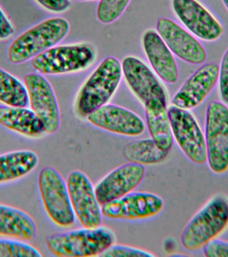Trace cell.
Returning a JSON list of instances; mask_svg holds the SVG:
<instances>
[{
	"mask_svg": "<svg viewBox=\"0 0 228 257\" xmlns=\"http://www.w3.org/2000/svg\"><path fill=\"white\" fill-rule=\"evenodd\" d=\"M116 237L108 227L74 229L56 233L46 238V245L50 254L58 257L100 256L112 245Z\"/></svg>",
	"mask_w": 228,
	"mask_h": 257,
	"instance_id": "6da1fadb",
	"label": "cell"
},
{
	"mask_svg": "<svg viewBox=\"0 0 228 257\" xmlns=\"http://www.w3.org/2000/svg\"><path fill=\"white\" fill-rule=\"evenodd\" d=\"M228 227V198L216 194L212 197L184 227L181 244L186 250L196 251L217 238Z\"/></svg>",
	"mask_w": 228,
	"mask_h": 257,
	"instance_id": "7a4b0ae2",
	"label": "cell"
},
{
	"mask_svg": "<svg viewBox=\"0 0 228 257\" xmlns=\"http://www.w3.org/2000/svg\"><path fill=\"white\" fill-rule=\"evenodd\" d=\"M122 76L119 60L109 56L102 60L80 90L75 110L82 118L107 104L117 90Z\"/></svg>",
	"mask_w": 228,
	"mask_h": 257,
	"instance_id": "3957f363",
	"label": "cell"
},
{
	"mask_svg": "<svg viewBox=\"0 0 228 257\" xmlns=\"http://www.w3.org/2000/svg\"><path fill=\"white\" fill-rule=\"evenodd\" d=\"M70 31V24L64 18H50L18 36L8 50V60L15 64L33 59L61 42Z\"/></svg>",
	"mask_w": 228,
	"mask_h": 257,
	"instance_id": "277c9868",
	"label": "cell"
},
{
	"mask_svg": "<svg viewBox=\"0 0 228 257\" xmlns=\"http://www.w3.org/2000/svg\"><path fill=\"white\" fill-rule=\"evenodd\" d=\"M38 190L46 214L60 228H70L76 218L67 184L59 172L52 166L42 168L38 175Z\"/></svg>",
	"mask_w": 228,
	"mask_h": 257,
	"instance_id": "5b68a950",
	"label": "cell"
},
{
	"mask_svg": "<svg viewBox=\"0 0 228 257\" xmlns=\"http://www.w3.org/2000/svg\"><path fill=\"white\" fill-rule=\"evenodd\" d=\"M204 136L208 166L214 174H224L228 170V108L224 102L208 104Z\"/></svg>",
	"mask_w": 228,
	"mask_h": 257,
	"instance_id": "8992f818",
	"label": "cell"
},
{
	"mask_svg": "<svg viewBox=\"0 0 228 257\" xmlns=\"http://www.w3.org/2000/svg\"><path fill=\"white\" fill-rule=\"evenodd\" d=\"M96 59V52L89 44L54 46L31 60L32 68L43 74L78 72L89 67Z\"/></svg>",
	"mask_w": 228,
	"mask_h": 257,
	"instance_id": "52a82bcc",
	"label": "cell"
},
{
	"mask_svg": "<svg viewBox=\"0 0 228 257\" xmlns=\"http://www.w3.org/2000/svg\"><path fill=\"white\" fill-rule=\"evenodd\" d=\"M174 140L188 160L197 165L207 162L205 136L189 110L172 105L168 108Z\"/></svg>",
	"mask_w": 228,
	"mask_h": 257,
	"instance_id": "ba28073f",
	"label": "cell"
},
{
	"mask_svg": "<svg viewBox=\"0 0 228 257\" xmlns=\"http://www.w3.org/2000/svg\"><path fill=\"white\" fill-rule=\"evenodd\" d=\"M66 184L76 220L86 228L101 226L102 206L89 177L81 170H73L68 175Z\"/></svg>",
	"mask_w": 228,
	"mask_h": 257,
	"instance_id": "9c48e42d",
	"label": "cell"
},
{
	"mask_svg": "<svg viewBox=\"0 0 228 257\" xmlns=\"http://www.w3.org/2000/svg\"><path fill=\"white\" fill-rule=\"evenodd\" d=\"M164 202L158 195L148 192H132L102 206L103 216L110 220L140 221L157 216Z\"/></svg>",
	"mask_w": 228,
	"mask_h": 257,
	"instance_id": "30bf717a",
	"label": "cell"
},
{
	"mask_svg": "<svg viewBox=\"0 0 228 257\" xmlns=\"http://www.w3.org/2000/svg\"><path fill=\"white\" fill-rule=\"evenodd\" d=\"M29 104L43 122L46 134L59 130L61 116L57 98L49 81L40 74L29 73L24 77Z\"/></svg>",
	"mask_w": 228,
	"mask_h": 257,
	"instance_id": "8fae6325",
	"label": "cell"
},
{
	"mask_svg": "<svg viewBox=\"0 0 228 257\" xmlns=\"http://www.w3.org/2000/svg\"><path fill=\"white\" fill-rule=\"evenodd\" d=\"M172 10L180 21L196 37L214 42L224 34V28L198 0H172Z\"/></svg>",
	"mask_w": 228,
	"mask_h": 257,
	"instance_id": "7c38bea8",
	"label": "cell"
},
{
	"mask_svg": "<svg viewBox=\"0 0 228 257\" xmlns=\"http://www.w3.org/2000/svg\"><path fill=\"white\" fill-rule=\"evenodd\" d=\"M146 174L145 166L128 162L114 169L96 183L94 188L101 206L135 191Z\"/></svg>",
	"mask_w": 228,
	"mask_h": 257,
	"instance_id": "4fadbf2b",
	"label": "cell"
},
{
	"mask_svg": "<svg viewBox=\"0 0 228 257\" xmlns=\"http://www.w3.org/2000/svg\"><path fill=\"white\" fill-rule=\"evenodd\" d=\"M158 33L171 50L184 62L202 64L207 58L204 46L193 35L168 18H160L157 23Z\"/></svg>",
	"mask_w": 228,
	"mask_h": 257,
	"instance_id": "5bb4252c",
	"label": "cell"
},
{
	"mask_svg": "<svg viewBox=\"0 0 228 257\" xmlns=\"http://www.w3.org/2000/svg\"><path fill=\"white\" fill-rule=\"evenodd\" d=\"M122 72L130 89L142 103L158 99L167 104V94L161 82L144 62L127 56L122 64Z\"/></svg>",
	"mask_w": 228,
	"mask_h": 257,
	"instance_id": "9a60e30c",
	"label": "cell"
},
{
	"mask_svg": "<svg viewBox=\"0 0 228 257\" xmlns=\"http://www.w3.org/2000/svg\"><path fill=\"white\" fill-rule=\"evenodd\" d=\"M93 125L108 132L128 137L141 136L146 128L144 120L128 108L106 104L87 116Z\"/></svg>",
	"mask_w": 228,
	"mask_h": 257,
	"instance_id": "2e32d148",
	"label": "cell"
},
{
	"mask_svg": "<svg viewBox=\"0 0 228 257\" xmlns=\"http://www.w3.org/2000/svg\"><path fill=\"white\" fill-rule=\"evenodd\" d=\"M219 66L208 63L194 72L172 100V105L183 109L197 107L209 95L218 82Z\"/></svg>",
	"mask_w": 228,
	"mask_h": 257,
	"instance_id": "e0dca14e",
	"label": "cell"
},
{
	"mask_svg": "<svg viewBox=\"0 0 228 257\" xmlns=\"http://www.w3.org/2000/svg\"><path fill=\"white\" fill-rule=\"evenodd\" d=\"M142 43L152 68L160 78L168 83L178 81V68L171 50L154 30L144 32Z\"/></svg>",
	"mask_w": 228,
	"mask_h": 257,
	"instance_id": "ac0fdd59",
	"label": "cell"
},
{
	"mask_svg": "<svg viewBox=\"0 0 228 257\" xmlns=\"http://www.w3.org/2000/svg\"><path fill=\"white\" fill-rule=\"evenodd\" d=\"M0 124L30 138H40L46 134L41 119L27 107L0 106Z\"/></svg>",
	"mask_w": 228,
	"mask_h": 257,
	"instance_id": "d6986e66",
	"label": "cell"
},
{
	"mask_svg": "<svg viewBox=\"0 0 228 257\" xmlns=\"http://www.w3.org/2000/svg\"><path fill=\"white\" fill-rule=\"evenodd\" d=\"M144 106L146 124L151 138L158 148L170 153L173 147L174 138L167 104L158 99H151L144 104Z\"/></svg>",
	"mask_w": 228,
	"mask_h": 257,
	"instance_id": "ffe728a7",
	"label": "cell"
},
{
	"mask_svg": "<svg viewBox=\"0 0 228 257\" xmlns=\"http://www.w3.org/2000/svg\"><path fill=\"white\" fill-rule=\"evenodd\" d=\"M36 223L28 213L0 204V236L30 241L36 238Z\"/></svg>",
	"mask_w": 228,
	"mask_h": 257,
	"instance_id": "44dd1931",
	"label": "cell"
},
{
	"mask_svg": "<svg viewBox=\"0 0 228 257\" xmlns=\"http://www.w3.org/2000/svg\"><path fill=\"white\" fill-rule=\"evenodd\" d=\"M39 158L32 150H18L0 155V184L23 178L35 170Z\"/></svg>",
	"mask_w": 228,
	"mask_h": 257,
	"instance_id": "7402d4cb",
	"label": "cell"
},
{
	"mask_svg": "<svg viewBox=\"0 0 228 257\" xmlns=\"http://www.w3.org/2000/svg\"><path fill=\"white\" fill-rule=\"evenodd\" d=\"M123 154L128 162L146 166L164 162L170 153L158 148L151 138L130 143L124 148Z\"/></svg>",
	"mask_w": 228,
	"mask_h": 257,
	"instance_id": "603a6c76",
	"label": "cell"
},
{
	"mask_svg": "<svg viewBox=\"0 0 228 257\" xmlns=\"http://www.w3.org/2000/svg\"><path fill=\"white\" fill-rule=\"evenodd\" d=\"M0 102L7 106L27 107L29 98L25 85L0 68Z\"/></svg>",
	"mask_w": 228,
	"mask_h": 257,
	"instance_id": "cb8c5ba5",
	"label": "cell"
},
{
	"mask_svg": "<svg viewBox=\"0 0 228 257\" xmlns=\"http://www.w3.org/2000/svg\"><path fill=\"white\" fill-rule=\"evenodd\" d=\"M131 0H100L96 15L98 20L104 24L115 22L125 11Z\"/></svg>",
	"mask_w": 228,
	"mask_h": 257,
	"instance_id": "d4e9b609",
	"label": "cell"
},
{
	"mask_svg": "<svg viewBox=\"0 0 228 257\" xmlns=\"http://www.w3.org/2000/svg\"><path fill=\"white\" fill-rule=\"evenodd\" d=\"M39 250L21 240L0 238V257H41Z\"/></svg>",
	"mask_w": 228,
	"mask_h": 257,
	"instance_id": "484cf974",
	"label": "cell"
},
{
	"mask_svg": "<svg viewBox=\"0 0 228 257\" xmlns=\"http://www.w3.org/2000/svg\"><path fill=\"white\" fill-rule=\"evenodd\" d=\"M100 256L108 257H153L155 255L143 249L126 245L114 244Z\"/></svg>",
	"mask_w": 228,
	"mask_h": 257,
	"instance_id": "4316f807",
	"label": "cell"
},
{
	"mask_svg": "<svg viewBox=\"0 0 228 257\" xmlns=\"http://www.w3.org/2000/svg\"><path fill=\"white\" fill-rule=\"evenodd\" d=\"M218 82L222 102L228 105V48L222 56Z\"/></svg>",
	"mask_w": 228,
	"mask_h": 257,
	"instance_id": "83f0119b",
	"label": "cell"
},
{
	"mask_svg": "<svg viewBox=\"0 0 228 257\" xmlns=\"http://www.w3.org/2000/svg\"><path fill=\"white\" fill-rule=\"evenodd\" d=\"M203 252L207 257H228V242L214 239L203 247Z\"/></svg>",
	"mask_w": 228,
	"mask_h": 257,
	"instance_id": "f1b7e54d",
	"label": "cell"
},
{
	"mask_svg": "<svg viewBox=\"0 0 228 257\" xmlns=\"http://www.w3.org/2000/svg\"><path fill=\"white\" fill-rule=\"evenodd\" d=\"M42 7L54 13L66 12L70 7V0H36Z\"/></svg>",
	"mask_w": 228,
	"mask_h": 257,
	"instance_id": "f546056e",
	"label": "cell"
},
{
	"mask_svg": "<svg viewBox=\"0 0 228 257\" xmlns=\"http://www.w3.org/2000/svg\"><path fill=\"white\" fill-rule=\"evenodd\" d=\"M15 30L3 10L0 8V40L8 39L14 34Z\"/></svg>",
	"mask_w": 228,
	"mask_h": 257,
	"instance_id": "4dcf8cb0",
	"label": "cell"
},
{
	"mask_svg": "<svg viewBox=\"0 0 228 257\" xmlns=\"http://www.w3.org/2000/svg\"><path fill=\"white\" fill-rule=\"evenodd\" d=\"M222 2H223L224 5L225 6L226 9L228 11V0H222Z\"/></svg>",
	"mask_w": 228,
	"mask_h": 257,
	"instance_id": "1f68e13d",
	"label": "cell"
},
{
	"mask_svg": "<svg viewBox=\"0 0 228 257\" xmlns=\"http://www.w3.org/2000/svg\"><path fill=\"white\" fill-rule=\"evenodd\" d=\"M76 1H79V2H87V1H92V0H76Z\"/></svg>",
	"mask_w": 228,
	"mask_h": 257,
	"instance_id": "d6a6232c",
	"label": "cell"
}]
</instances>
